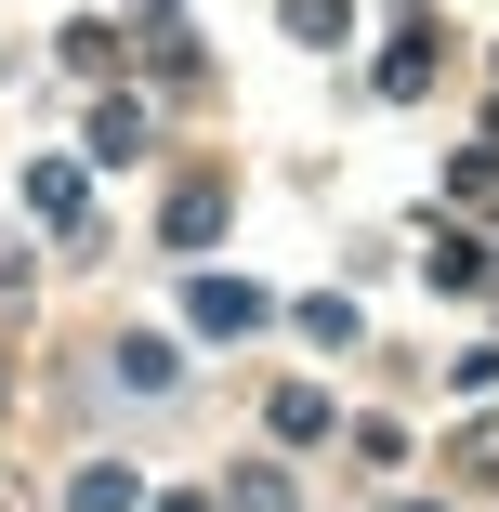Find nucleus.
I'll return each instance as SVG.
<instances>
[{
    "label": "nucleus",
    "mask_w": 499,
    "mask_h": 512,
    "mask_svg": "<svg viewBox=\"0 0 499 512\" xmlns=\"http://www.w3.org/2000/svg\"><path fill=\"white\" fill-rule=\"evenodd\" d=\"M263 316H276V302H263L250 276H197V289H184V329H211V342H237V329H263Z\"/></svg>",
    "instance_id": "nucleus-1"
},
{
    "label": "nucleus",
    "mask_w": 499,
    "mask_h": 512,
    "mask_svg": "<svg viewBox=\"0 0 499 512\" xmlns=\"http://www.w3.org/2000/svg\"><path fill=\"white\" fill-rule=\"evenodd\" d=\"M158 224H171V250H211V237H224V184H184Z\"/></svg>",
    "instance_id": "nucleus-2"
},
{
    "label": "nucleus",
    "mask_w": 499,
    "mask_h": 512,
    "mask_svg": "<svg viewBox=\"0 0 499 512\" xmlns=\"http://www.w3.org/2000/svg\"><path fill=\"white\" fill-rule=\"evenodd\" d=\"M27 211H40V224H79V158H40V171H27Z\"/></svg>",
    "instance_id": "nucleus-3"
},
{
    "label": "nucleus",
    "mask_w": 499,
    "mask_h": 512,
    "mask_svg": "<svg viewBox=\"0 0 499 512\" xmlns=\"http://www.w3.org/2000/svg\"><path fill=\"white\" fill-rule=\"evenodd\" d=\"M381 92H434V27H408V40L381 53Z\"/></svg>",
    "instance_id": "nucleus-4"
},
{
    "label": "nucleus",
    "mask_w": 499,
    "mask_h": 512,
    "mask_svg": "<svg viewBox=\"0 0 499 512\" xmlns=\"http://www.w3.org/2000/svg\"><path fill=\"white\" fill-rule=\"evenodd\" d=\"M132 499H145V486H132V473H119V460H92V473H79V499H66V512H132Z\"/></svg>",
    "instance_id": "nucleus-5"
},
{
    "label": "nucleus",
    "mask_w": 499,
    "mask_h": 512,
    "mask_svg": "<svg viewBox=\"0 0 499 512\" xmlns=\"http://www.w3.org/2000/svg\"><path fill=\"white\" fill-rule=\"evenodd\" d=\"M92 158H145V106H106V119H92Z\"/></svg>",
    "instance_id": "nucleus-6"
},
{
    "label": "nucleus",
    "mask_w": 499,
    "mask_h": 512,
    "mask_svg": "<svg viewBox=\"0 0 499 512\" xmlns=\"http://www.w3.org/2000/svg\"><path fill=\"white\" fill-rule=\"evenodd\" d=\"M224 499H237V512H303V499H289V473H237Z\"/></svg>",
    "instance_id": "nucleus-7"
},
{
    "label": "nucleus",
    "mask_w": 499,
    "mask_h": 512,
    "mask_svg": "<svg viewBox=\"0 0 499 512\" xmlns=\"http://www.w3.org/2000/svg\"><path fill=\"white\" fill-rule=\"evenodd\" d=\"M289 40H316V53H329V40H342V0H289Z\"/></svg>",
    "instance_id": "nucleus-8"
},
{
    "label": "nucleus",
    "mask_w": 499,
    "mask_h": 512,
    "mask_svg": "<svg viewBox=\"0 0 499 512\" xmlns=\"http://www.w3.org/2000/svg\"><path fill=\"white\" fill-rule=\"evenodd\" d=\"M460 460H473V473H499V421H486V434H460Z\"/></svg>",
    "instance_id": "nucleus-9"
},
{
    "label": "nucleus",
    "mask_w": 499,
    "mask_h": 512,
    "mask_svg": "<svg viewBox=\"0 0 499 512\" xmlns=\"http://www.w3.org/2000/svg\"><path fill=\"white\" fill-rule=\"evenodd\" d=\"M408 512H434V499H408Z\"/></svg>",
    "instance_id": "nucleus-10"
}]
</instances>
